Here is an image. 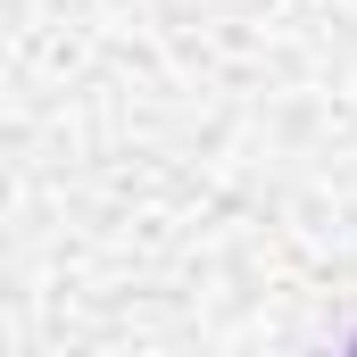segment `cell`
Listing matches in <instances>:
<instances>
[{
  "label": "cell",
  "mask_w": 357,
  "mask_h": 357,
  "mask_svg": "<svg viewBox=\"0 0 357 357\" xmlns=\"http://www.w3.org/2000/svg\"><path fill=\"white\" fill-rule=\"evenodd\" d=\"M349 357H357V341H349Z\"/></svg>",
  "instance_id": "cell-1"
}]
</instances>
